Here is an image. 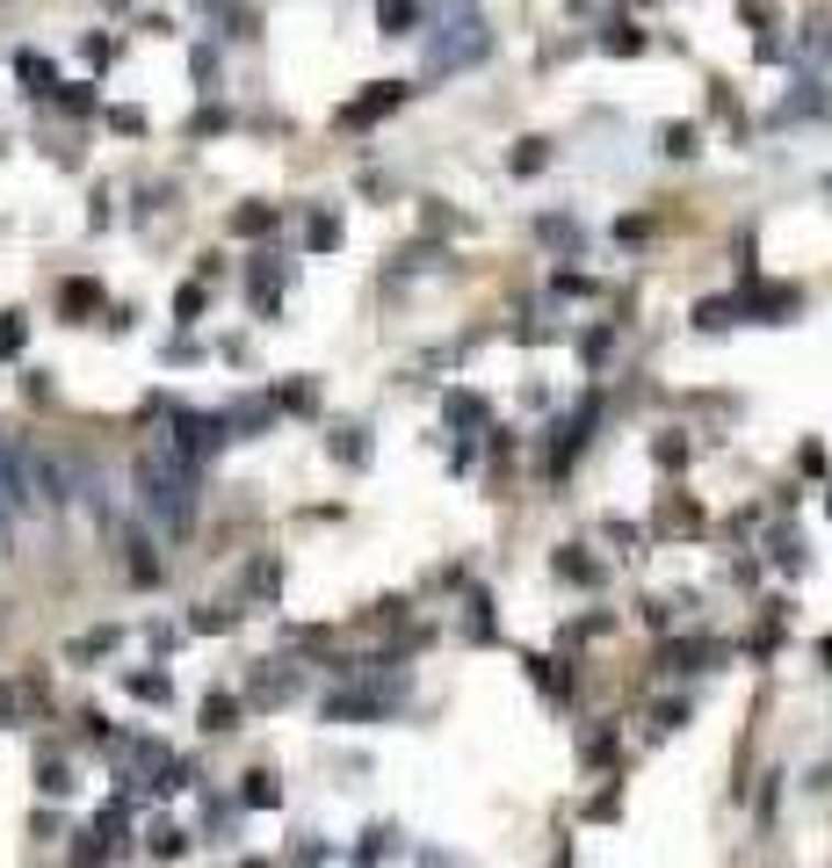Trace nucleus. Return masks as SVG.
<instances>
[{
  "label": "nucleus",
  "mask_w": 832,
  "mask_h": 868,
  "mask_svg": "<svg viewBox=\"0 0 832 868\" xmlns=\"http://www.w3.org/2000/svg\"><path fill=\"white\" fill-rule=\"evenodd\" d=\"M377 22H384V36H406V22H413V0H384Z\"/></svg>",
  "instance_id": "6"
},
{
  "label": "nucleus",
  "mask_w": 832,
  "mask_h": 868,
  "mask_svg": "<svg viewBox=\"0 0 832 868\" xmlns=\"http://www.w3.org/2000/svg\"><path fill=\"white\" fill-rule=\"evenodd\" d=\"M391 102H399V87H377V94H363V102L347 109V123H369L377 109H391Z\"/></svg>",
  "instance_id": "5"
},
{
  "label": "nucleus",
  "mask_w": 832,
  "mask_h": 868,
  "mask_svg": "<svg viewBox=\"0 0 832 868\" xmlns=\"http://www.w3.org/2000/svg\"><path fill=\"white\" fill-rule=\"evenodd\" d=\"M557 572H565V579H579V587H587V579H594V565H587V557H579V550H565V557H557Z\"/></svg>",
  "instance_id": "9"
},
{
  "label": "nucleus",
  "mask_w": 832,
  "mask_h": 868,
  "mask_svg": "<svg viewBox=\"0 0 832 868\" xmlns=\"http://www.w3.org/2000/svg\"><path fill=\"white\" fill-rule=\"evenodd\" d=\"M290 694H297V674H290V666H276V674L260 666V674H254V702H290Z\"/></svg>",
  "instance_id": "3"
},
{
  "label": "nucleus",
  "mask_w": 832,
  "mask_h": 868,
  "mask_svg": "<svg viewBox=\"0 0 832 868\" xmlns=\"http://www.w3.org/2000/svg\"><path fill=\"white\" fill-rule=\"evenodd\" d=\"M22 333H30V326H22V312H8V319H0V355H15V347H22Z\"/></svg>",
  "instance_id": "8"
},
{
  "label": "nucleus",
  "mask_w": 832,
  "mask_h": 868,
  "mask_svg": "<svg viewBox=\"0 0 832 868\" xmlns=\"http://www.w3.org/2000/svg\"><path fill=\"white\" fill-rule=\"evenodd\" d=\"M232 225H240V232H268V225H276V210H240Z\"/></svg>",
  "instance_id": "11"
},
{
  "label": "nucleus",
  "mask_w": 832,
  "mask_h": 868,
  "mask_svg": "<svg viewBox=\"0 0 832 868\" xmlns=\"http://www.w3.org/2000/svg\"><path fill=\"white\" fill-rule=\"evenodd\" d=\"M203 724L210 731H232V694H210V702H203Z\"/></svg>",
  "instance_id": "7"
},
{
  "label": "nucleus",
  "mask_w": 832,
  "mask_h": 868,
  "mask_svg": "<svg viewBox=\"0 0 832 868\" xmlns=\"http://www.w3.org/2000/svg\"><path fill=\"white\" fill-rule=\"evenodd\" d=\"M246 803H276V775H246Z\"/></svg>",
  "instance_id": "10"
},
{
  "label": "nucleus",
  "mask_w": 832,
  "mask_h": 868,
  "mask_svg": "<svg viewBox=\"0 0 832 868\" xmlns=\"http://www.w3.org/2000/svg\"><path fill=\"white\" fill-rule=\"evenodd\" d=\"M131 688H138L145 702H167V680H159V674H138V680H131Z\"/></svg>",
  "instance_id": "12"
},
{
  "label": "nucleus",
  "mask_w": 832,
  "mask_h": 868,
  "mask_svg": "<svg viewBox=\"0 0 832 868\" xmlns=\"http://www.w3.org/2000/svg\"><path fill=\"white\" fill-rule=\"evenodd\" d=\"M486 15H478V0H456V15H450V30L428 44V66L434 73H456V66H478L486 58Z\"/></svg>",
  "instance_id": "2"
},
{
  "label": "nucleus",
  "mask_w": 832,
  "mask_h": 868,
  "mask_svg": "<svg viewBox=\"0 0 832 868\" xmlns=\"http://www.w3.org/2000/svg\"><path fill=\"white\" fill-rule=\"evenodd\" d=\"M326 716H384V702H377V694H333Z\"/></svg>",
  "instance_id": "4"
},
{
  "label": "nucleus",
  "mask_w": 832,
  "mask_h": 868,
  "mask_svg": "<svg viewBox=\"0 0 832 868\" xmlns=\"http://www.w3.org/2000/svg\"><path fill=\"white\" fill-rule=\"evenodd\" d=\"M138 486H145V507H153L159 528H167V536H189L196 528V470H189V456L174 449V442H159V449L138 464Z\"/></svg>",
  "instance_id": "1"
}]
</instances>
